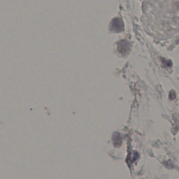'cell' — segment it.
<instances>
[{
    "mask_svg": "<svg viewBox=\"0 0 179 179\" xmlns=\"http://www.w3.org/2000/svg\"><path fill=\"white\" fill-rule=\"evenodd\" d=\"M111 28L115 32H121L123 30V23L119 18H115L112 20Z\"/></svg>",
    "mask_w": 179,
    "mask_h": 179,
    "instance_id": "obj_1",
    "label": "cell"
},
{
    "mask_svg": "<svg viewBox=\"0 0 179 179\" xmlns=\"http://www.w3.org/2000/svg\"><path fill=\"white\" fill-rule=\"evenodd\" d=\"M118 49L119 52H122L123 53L124 52H127L130 49L129 44L127 42L122 41L119 43Z\"/></svg>",
    "mask_w": 179,
    "mask_h": 179,
    "instance_id": "obj_2",
    "label": "cell"
}]
</instances>
